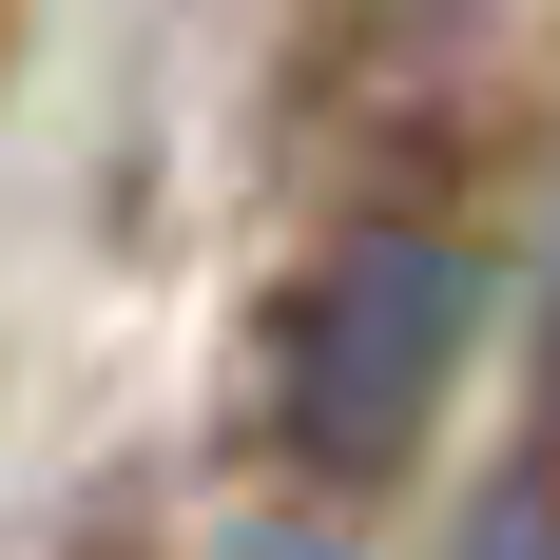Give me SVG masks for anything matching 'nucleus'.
Returning <instances> with one entry per match:
<instances>
[{"label": "nucleus", "mask_w": 560, "mask_h": 560, "mask_svg": "<svg viewBox=\"0 0 560 560\" xmlns=\"http://www.w3.org/2000/svg\"><path fill=\"white\" fill-rule=\"evenodd\" d=\"M464 329H483V271H464L445 213H368L310 252V290L271 310V425L310 483H406L425 464V425H445L464 387Z\"/></svg>", "instance_id": "nucleus-1"}, {"label": "nucleus", "mask_w": 560, "mask_h": 560, "mask_svg": "<svg viewBox=\"0 0 560 560\" xmlns=\"http://www.w3.org/2000/svg\"><path fill=\"white\" fill-rule=\"evenodd\" d=\"M445 560H560V425L483 464V503H464V541H445Z\"/></svg>", "instance_id": "nucleus-2"}, {"label": "nucleus", "mask_w": 560, "mask_h": 560, "mask_svg": "<svg viewBox=\"0 0 560 560\" xmlns=\"http://www.w3.org/2000/svg\"><path fill=\"white\" fill-rule=\"evenodd\" d=\"M213 560H348V522H329V503H252Z\"/></svg>", "instance_id": "nucleus-3"}]
</instances>
